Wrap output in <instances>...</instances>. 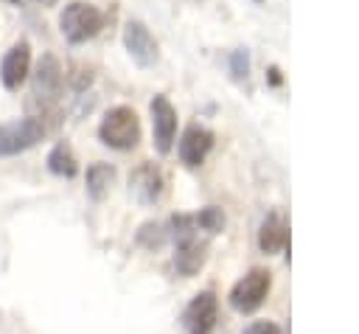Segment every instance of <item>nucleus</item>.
I'll return each mask as SVG.
<instances>
[{
	"label": "nucleus",
	"mask_w": 359,
	"mask_h": 334,
	"mask_svg": "<svg viewBox=\"0 0 359 334\" xmlns=\"http://www.w3.org/2000/svg\"><path fill=\"white\" fill-rule=\"evenodd\" d=\"M65 87V70L53 53H42L34 73H31V93H28V109L36 118L62 121L59 115V95Z\"/></svg>",
	"instance_id": "nucleus-1"
},
{
	"label": "nucleus",
	"mask_w": 359,
	"mask_h": 334,
	"mask_svg": "<svg viewBox=\"0 0 359 334\" xmlns=\"http://www.w3.org/2000/svg\"><path fill=\"white\" fill-rule=\"evenodd\" d=\"M56 121L48 118H14V121H3L0 123V157H14L20 152L34 149L50 129H56Z\"/></svg>",
	"instance_id": "nucleus-2"
},
{
	"label": "nucleus",
	"mask_w": 359,
	"mask_h": 334,
	"mask_svg": "<svg viewBox=\"0 0 359 334\" xmlns=\"http://www.w3.org/2000/svg\"><path fill=\"white\" fill-rule=\"evenodd\" d=\"M98 138L104 146L115 149V152H129L140 143V118L132 107L118 104L112 109L104 112L101 123H98Z\"/></svg>",
	"instance_id": "nucleus-3"
},
{
	"label": "nucleus",
	"mask_w": 359,
	"mask_h": 334,
	"mask_svg": "<svg viewBox=\"0 0 359 334\" xmlns=\"http://www.w3.org/2000/svg\"><path fill=\"white\" fill-rule=\"evenodd\" d=\"M104 22H107L104 11L87 0H73L59 14V31L70 45H81L93 39L104 28Z\"/></svg>",
	"instance_id": "nucleus-4"
},
{
	"label": "nucleus",
	"mask_w": 359,
	"mask_h": 334,
	"mask_svg": "<svg viewBox=\"0 0 359 334\" xmlns=\"http://www.w3.org/2000/svg\"><path fill=\"white\" fill-rule=\"evenodd\" d=\"M269 286H272L269 272L261 269V267H255V269H250L244 278H238L236 286L230 289V306H233L236 312L250 314V312H255V309L266 300Z\"/></svg>",
	"instance_id": "nucleus-5"
},
{
	"label": "nucleus",
	"mask_w": 359,
	"mask_h": 334,
	"mask_svg": "<svg viewBox=\"0 0 359 334\" xmlns=\"http://www.w3.org/2000/svg\"><path fill=\"white\" fill-rule=\"evenodd\" d=\"M149 112H151L154 149H157V154H168L174 149V140H177V109L168 101V95L157 93L149 104Z\"/></svg>",
	"instance_id": "nucleus-6"
},
{
	"label": "nucleus",
	"mask_w": 359,
	"mask_h": 334,
	"mask_svg": "<svg viewBox=\"0 0 359 334\" xmlns=\"http://www.w3.org/2000/svg\"><path fill=\"white\" fill-rule=\"evenodd\" d=\"M123 48L137 67H151L160 59V45L151 36V31L146 28V22H140V20H129L123 25Z\"/></svg>",
	"instance_id": "nucleus-7"
},
{
	"label": "nucleus",
	"mask_w": 359,
	"mask_h": 334,
	"mask_svg": "<svg viewBox=\"0 0 359 334\" xmlns=\"http://www.w3.org/2000/svg\"><path fill=\"white\" fill-rule=\"evenodd\" d=\"M213 143H216V135H213L208 126H202V123H188V126L182 129L180 140H177V154H180L182 166L196 168V166H202L205 157L210 154Z\"/></svg>",
	"instance_id": "nucleus-8"
},
{
	"label": "nucleus",
	"mask_w": 359,
	"mask_h": 334,
	"mask_svg": "<svg viewBox=\"0 0 359 334\" xmlns=\"http://www.w3.org/2000/svg\"><path fill=\"white\" fill-rule=\"evenodd\" d=\"M31 73V42L17 39L0 59V81L6 90H20Z\"/></svg>",
	"instance_id": "nucleus-9"
},
{
	"label": "nucleus",
	"mask_w": 359,
	"mask_h": 334,
	"mask_svg": "<svg viewBox=\"0 0 359 334\" xmlns=\"http://www.w3.org/2000/svg\"><path fill=\"white\" fill-rule=\"evenodd\" d=\"M216 317H219V300L208 289V292L194 295V300L185 306L182 326H185L188 334H210L213 326H216Z\"/></svg>",
	"instance_id": "nucleus-10"
},
{
	"label": "nucleus",
	"mask_w": 359,
	"mask_h": 334,
	"mask_svg": "<svg viewBox=\"0 0 359 334\" xmlns=\"http://www.w3.org/2000/svg\"><path fill=\"white\" fill-rule=\"evenodd\" d=\"M165 188V177L154 163H140L137 168H132L129 174V194L135 202L140 205H154L163 196Z\"/></svg>",
	"instance_id": "nucleus-11"
},
{
	"label": "nucleus",
	"mask_w": 359,
	"mask_h": 334,
	"mask_svg": "<svg viewBox=\"0 0 359 334\" xmlns=\"http://www.w3.org/2000/svg\"><path fill=\"white\" fill-rule=\"evenodd\" d=\"M208 258V241L196 239V236H188V239H180L177 241V253H174V269L177 275L182 278H191L202 269Z\"/></svg>",
	"instance_id": "nucleus-12"
},
{
	"label": "nucleus",
	"mask_w": 359,
	"mask_h": 334,
	"mask_svg": "<svg viewBox=\"0 0 359 334\" xmlns=\"http://www.w3.org/2000/svg\"><path fill=\"white\" fill-rule=\"evenodd\" d=\"M286 244H289V225H286V219L280 213H269L261 222V230H258V247H261V253L272 255V253H280Z\"/></svg>",
	"instance_id": "nucleus-13"
},
{
	"label": "nucleus",
	"mask_w": 359,
	"mask_h": 334,
	"mask_svg": "<svg viewBox=\"0 0 359 334\" xmlns=\"http://www.w3.org/2000/svg\"><path fill=\"white\" fill-rule=\"evenodd\" d=\"M45 163H48V171L56 174V177L70 180V177L79 174V160H76V154H73V149H70L67 140H59V143L48 152V160H45Z\"/></svg>",
	"instance_id": "nucleus-14"
},
{
	"label": "nucleus",
	"mask_w": 359,
	"mask_h": 334,
	"mask_svg": "<svg viewBox=\"0 0 359 334\" xmlns=\"http://www.w3.org/2000/svg\"><path fill=\"white\" fill-rule=\"evenodd\" d=\"M115 177H118L115 166H109V163H93V166L87 168V174H84L87 196H90V199H104V194L109 191V185L115 182Z\"/></svg>",
	"instance_id": "nucleus-15"
},
{
	"label": "nucleus",
	"mask_w": 359,
	"mask_h": 334,
	"mask_svg": "<svg viewBox=\"0 0 359 334\" xmlns=\"http://www.w3.org/2000/svg\"><path fill=\"white\" fill-rule=\"evenodd\" d=\"M227 67H230V76H233L236 81H247V76H250V51H247V48L230 51Z\"/></svg>",
	"instance_id": "nucleus-16"
},
{
	"label": "nucleus",
	"mask_w": 359,
	"mask_h": 334,
	"mask_svg": "<svg viewBox=\"0 0 359 334\" xmlns=\"http://www.w3.org/2000/svg\"><path fill=\"white\" fill-rule=\"evenodd\" d=\"M194 219H196V227H202V230H208V233H219V230L224 227V213H222V208H216V205L202 208Z\"/></svg>",
	"instance_id": "nucleus-17"
},
{
	"label": "nucleus",
	"mask_w": 359,
	"mask_h": 334,
	"mask_svg": "<svg viewBox=\"0 0 359 334\" xmlns=\"http://www.w3.org/2000/svg\"><path fill=\"white\" fill-rule=\"evenodd\" d=\"M165 239H168V230H165L163 225H157V222H146V225L137 230V241H140L143 247H149V250L160 247Z\"/></svg>",
	"instance_id": "nucleus-18"
},
{
	"label": "nucleus",
	"mask_w": 359,
	"mask_h": 334,
	"mask_svg": "<svg viewBox=\"0 0 359 334\" xmlns=\"http://www.w3.org/2000/svg\"><path fill=\"white\" fill-rule=\"evenodd\" d=\"M244 334H280V328L275 323H269V320H255L252 326H247Z\"/></svg>",
	"instance_id": "nucleus-19"
},
{
	"label": "nucleus",
	"mask_w": 359,
	"mask_h": 334,
	"mask_svg": "<svg viewBox=\"0 0 359 334\" xmlns=\"http://www.w3.org/2000/svg\"><path fill=\"white\" fill-rule=\"evenodd\" d=\"M266 73H269V84H275V87H278V84H280V81H283V79H280V70H278V67H275V65H272V67H269V70H266Z\"/></svg>",
	"instance_id": "nucleus-20"
},
{
	"label": "nucleus",
	"mask_w": 359,
	"mask_h": 334,
	"mask_svg": "<svg viewBox=\"0 0 359 334\" xmlns=\"http://www.w3.org/2000/svg\"><path fill=\"white\" fill-rule=\"evenodd\" d=\"M34 3H39V6H56L59 0H34Z\"/></svg>",
	"instance_id": "nucleus-21"
},
{
	"label": "nucleus",
	"mask_w": 359,
	"mask_h": 334,
	"mask_svg": "<svg viewBox=\"0 0 359 334\" xmlns=\"http://www.w3.org/2000/svg\"><path fill=\"white\" fill-rule=\"evenodd\" d=\"M3 3H8V6H20L22 0H3Z\"/></svg>",
	"instance_id": "nucleus-22"
},
{
	"label": "nucleus",
	"mask_w": 359,
	"mask_h": 334,
	"mask_svg": "<svg viewBox=\"0 0 359 334\" xmlns=\"http://www.w3.org/2000/svg\"><path fill=\"white\" fill-rule=\"evenodd\" d=\"M258 3H261V0H258Z\"/></svg>",
	"instance_id": "nucleus-23"
}]
</instances>
